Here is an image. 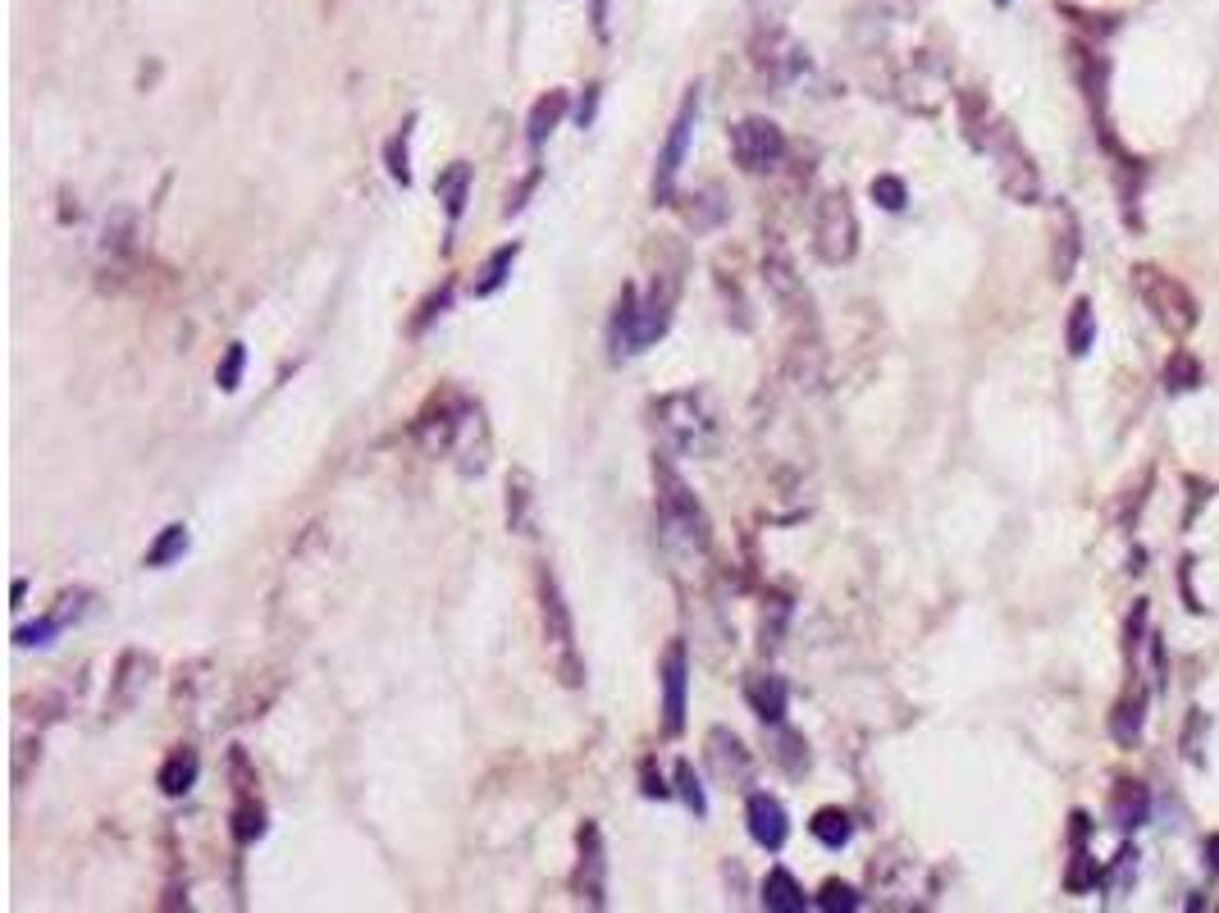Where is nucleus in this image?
Returning a JSON list of instances; mask_svg holds the SVG:
<instances>
[{"label": "nucleus", "instance_id": "obj_1", "mask_svg": "<svg viewBox=\"0 0 1219 913\" xmlns=\"http://www.w3.org/2000/svg\"><path fill=\"white\" fill-rule=\"evenodd\" d=\"M653 430L662 434V443L676 453V457H703L718 448V411H713V397L703 389H681L668 393L662 403L653 407Z\"/></svg>", "mask_w": 1219, "mask_h": 913}, {"label": "nucleus", "instance_id": "obj_2", "mask_svg": "<svg viewBox=\"0 0 1219 913\" xmlns=\"http://www.w3.org/2000/svg\"><path fill=\"white\" fill-rule=\"evenodd\" d=\"M672 306H676V275L653 279L649 302L635 297V288H622L617 297V316H612V347L622 352H649L672 325Z\"/></svg>", "mask_w": 1219, "mask_h": 913}, {"label": "nucleus", "instance_id": "obj_3", "mask_svg": "<svg viewBox=\"0 0 1219 913\" xmlns=\"http://www.w3.org/2000/svg\"><path fill=\"white\" fill-rule=\"evenodd\" d=\"M539 617H544V649H548V667L558 672L562 685H585V658H581V644H575V621L567 608V594L558 585V575L544 562L539 567Z\"/></svg>", "mask_w": 1219, "mask_h": 913}, {"label": "nucleus", "instance_id": "obj_4", "mask_svg": "<svg viewBox=\"0 0 1219 913\" xmlns=\"http://www.w3.org/2000/svg\"><path fill=\"white\" fill-rule=\"evenodd\" d=\"M1133 288H1138V297L1146 302L1151 316H1156V325L1165 333H1173V339H1188V333L1196 329V320H1202V306H1196L1192 288L1179 283L1173 275H1165L1160 265H1138Z\"/></svg>", "mask_w": 1219, "mask_h": 913}, {"label": "nucleus", "instance_id": "obj_5", "mask_svg": "<svg viewBox=\"0 0 1219 913\" xmlns=\"http://www.w3.org/2000/svg\"><path fill=\"white\" fill-rule=\"evenodd\" d=\"M653 480H658V521L668 525L676 540H685L690 548H708V540H713V525H708V511L703 503L690 494V484H685L676 475L672 461H653Z\"/></svg>", "mask_w": 1219, "mask_h": 913}, {"label": "nucleus", "instance_id": "obj_6", "mask_svg": "<svg viewBox=\"0 0 1219 913\" xmlns=\"http://www.w3.org/2000/svg\"><path fill=\"white\" fill-rule=\"evenodd\" d=\"M991 161H995V178H1001V188H1005V196L1010 202H1018V206H1032V202H1041V174H1037V161H1032V151L1018 142V132L1005 124V119H995V128H991V138H987V147H982Z\"/></svg>", "mask_w": 1219, "mask_h": 913}, {"label": "nucleus", "instance_id": "obj_7", "mask_svg": "<svg viewBox=\"0 0 1219 913\" xmlns=\"http://www.w3.org/2000/svg\"><path fill=\"white\" fill-rule=\"evenodd\" d=\"M813 252L827 265H846L859 252V219L850 206V192H827L813 211Z\"/></svg>", "mask_w": 1219, "mask_h": 913}, {"label": "nucleus", "instance_id": "obj_8", "mask_svg": "<svg viewBox=\"0 0 1219 913\" xmlns=\"http://www.w3.org/2000/svg\"><path fill=\"white\" fill-rule=\"evenodd\" d=\"M695 124H699V87H690L676 110V119L668 128V138H662V151H658V165H653V206H668L676 196V178H681V165L685 155H690V138H695Z\"/></svg>", "mask_w": 1219, "mask_h": 913}, {"label": "nucleus", "instance_id": "obj_9", "mask_svg": "<svg viewBox=\"0 0 1219 913\" xmlns=\"http://www.w3.org/2000/svg\"><path fill=\"white\" fill-rule=\"evenodd\" d=\"M731 155L745 174H767L786 161V132L763 115H749L731 128Z\"/></svg>", "mask_w": 1219, "mask_h": 913}, {"label": "nucleus", "instance_id": "obj_10", "mask_svg": "<svg viewBox=\"0 0 1219 913\" xmlns=\"http://www.w3.org/2000/svg\"><path fill=\"white\" fill-rule=\"evenodd\" d=\"M658 689H662V736H681L685 712H690V649L672 639L658 662Z\"/></svg>", "mask_w": 1219, "mask_h": 913}, {"label": "nucleus", "instance_id": "obj_11", "mask_svg": "<svg viewBox=\"0 0 1219 913\" xmlns=\"http://www.w3.org/2000/svg\"><path fill=\"white\" fill-rule=\"evenodd\" d=\"M703 763L713 772V782H722L731 790H749V782H753V759L731 726H713L703 736Z\"/></svg>", "mask_w": 1219, "mask_h": 913}, {"label": "nucleus", "instance_id": "obj_12", "mask_svg": "<svg viewBox=\"0 0 1219 913\" xmlns=\"http://www.w3.org/2000/svg\"><path fill=\"white\" fill-rule=\"evenodd\" d=\"M581 863H575V896H581L589 909H608V845L598 822H585L581 836Z\"/></svg>", "mask_w": 1219, "mask_h": 913}, {"label": "nucleus", "instance_id": "obj_13", "mask_svg": "<svg viewBox=\"0 0 1219 913\" xmlns=\"http://www.w3.org/2000/svg\"><path fill=\"white\" fill-rule=\"evenodd\" d=\"M151 676H156V658L142 654V649H124L119 662H115V676H110V699H105L110 718H124V712L138 708Z\"/></svg>", "mask_w": 1219, "mask_h": 913}, {"label": "nucleus", "instance_id": "obj_14", "mask_svg": "<svg viewBox=\"0 0 1219 913\" xmlns=\"http://www.w3.org/2000/svg\"><path fill=\"white\" fill-rule=\"evenodd\" d=\"M1078 256H1082V225H1078V211L1069 202H1055L1051 206V279L1055 283H1069L1078 270Z\"/></svg>", "mask_w": 1219, "mask_h": 913}, {"label": "nucleus", "instance_id": "obj_15", "mask_svg": "<svg viewBox=\"0 0 1219 913\" xmlns=\"http://www.w3.org/2000/svg\"><path fill=\"white\" fill-rule=\"evenodd\" d=\"M87 604H92V594H87V589L64 594V598H60V608H51L47 617L28 621V626H18V631H14V644H18V649H41V644H55V639H60L64 631H69L82 612H87Z\"/></svg>", "mask_w": 1219, "mask_h": 913}, {"label": "nucleus", "instance_id": "obj_16", "mask_svg": "<svg viewBox=\"0 0 1219 913\" xmlns=\"http://www.w3.org/2000/svg\"><path fill=\"white\" fill-rule=\"evenodd\" d=\"M745 822H749L753 845H763L767 854H777L782 845L790 840V817H786V804H782L777 795H767V790H753V795L745 799Z\"/></svg>", "mask_w": 1219, "mask_h": 913}, {"label": "nucleus", "instance_id": "obj_17", "mask_svg": "<svg viewBox=\"0 0 1219 913\" xmlns=\"http://www.w3.org/2000/svg\"><path fill=\"white\" fill-rule=\"evenodd\" d=\"M567 110H571V97L562 92V87H553V92H544L535 105H530V115H525V142H530V151H544V142L553 138V132H558V124L567 119Z\"/></svg>", "mask_w": 1219, "mask_h": 913}, {"label": "nucleus", "instance_id": "obj_18", "mask_svg": "<svg viewBox=\"0 0 1219 913\" xmlns=\"http://www.w3.org/2000/svg\"><path fill=\"white\" fill-rule=\"evenodd\" d=\"M745 703L753 708V718H759L763 726H777L786 722V708H790V689L782 676H753L745 685Z\"/></svg>", "mask_w": 1219, "mask_h": 913}, {"label": "nucleus", "instance_id": "obj_19", "mask_svg": "<svg viewBox=\"0 0 1219 913\" xmlns=\"http://www.w3.org/2000/svg\"><path fill=\"white\" fill-rule=\"evenodd\" d=\"M759 900H763L767 913H804L809 909L804 886H800V877H795L790 867H767Z\"/></svg>", "mask_w": 1219, "mask_h": 913}, {"label": "nucleus", "instance_id": "obj_20", "mask_svg": "<svg viewBox=\"0 0 1219 913\" xmlns=\"http://www.w3.org/2000/svg\"><path fill=\"white\" fill-rule=\"evenodd\" d=\"M471 165L467 161H453L448 169H439L434 178V196L443 202V215H448V225H457L461 215H467V202H471Z\"/></svg>", "mask_w": 1219, "mask_h": 913}, {"label": "nucleus", "instance_id": "obj_21", "mask_svg": "<svg viewBox=\"0 0 1219 913\" xmlns=\"http://www.w3.org/2000/svg\"><path fill=\"white\" fill-rule=\"evenodd\" d=\"M196 776H202V759H196V749H192V745H174L169 759H165L161 772H156V786H161L169 799H179V795H188V790L196 786Z\"/></svg>", "mask_w": 1219, "mask_h": 913}, {"label": "nucleus", "instance_id": "obj_22", "mask_svg": "<svg viewBox=\"0 0 1219 913\" xmlns=\"http://www.w3.org/2000/svg\"><path fill=\"white\" fill-rule=\"evenodd\" d=\"M530 525H535V475L517 466V471L507 475V530L530 534Z\"/></svg>", "mask_w": 1219, "mask_h": 913}, {"label": "nucleus", "instance_id": "obj_23", "mask_svg": "<svg viewBox=\"0 0 1219 913\" xmlns=\"http://www.w3.org/2000/svg\"><path fill=\"white\" fill-rule=\"evenodd\" d=\"M517 256H521V242H503L498 252H490V261L480 265V275H475V283H471V297H494V293H503L507 279H512Z\"/></svg>", "mask_w": 1219, "mask_h": 913}, {"label": "nucleus", "instance_id": "obj_24", "mask_svg": "<svg viewBox=\"0 0 1219 913\" xmlns=\"http://www.w3.org/2000/svg\"><path fill=\"white\" fill-rule=\"evenodd\" d=\"M1142 722H1146V695L1133 685V689H1128V695L1115 703V712H1110V736H1115L1123 749H1133V745L1142 740Z\"/></svg>", "mask_w": 1219, "mask_h": 913}, {"label": "nucleus", "instance_id": "obj_25", "mask_svg": "<svg viewBox=\"0 0 1219 913\" xmlns=\"http://www.w3.org/2000/svg\"><path fill=\"white\" fill-rule=\"evenodd\" d=\"M772 763H777L786 776L809 772V740L800 736V731H790L786 722L772 726Z\"/></svg>", "mask_w": 1219, "mask_h": 913}, {"label": "nucleus", "instance_id": "obj_26", "mask_svg": "<svg viewBox=\"0 0 1219 913\" xmlns=\"http://www.w3.org/2000/svg\"><path fill=\"white\" fill-rule=\"evenodd\" d=\"M1096 343V310L1088 297H1078L1069 306V320H1064V347H1069V356H1088Z\"/></svg>", "mask_w": 1219, "mask_h": 913}, {"label": "nucleus", "instance_id": "obj_27", "mask_svg": "<svg viewBox=\"0 0 1219 913\" xmlns=\"http://www.w3.org/2000/svg\"><path fill=\"white\" fill-rule=\"evenodd\" d=\"M809 832H813L817 840H823L827 850H846V845H850V836H854V822H850V813H846V809L827 804V809H817V813H813Z\"/></svg>", "mask_w": 1219, "mask_h": 913}, {"label": "nucleus", "instance_id": "obj_28", "mask_svg": "<svg viewBox=\"0 0 1219 913\" xmlns=\"http://www.w3.org/2000/svg\"><path fill=\"white\" fill-rule=\"evenodd\" d=\"M1146 813H1151L1146 786H1142V782H1119V786H1115V822H1119V827H1123V832L1142 827Z\"/></svg>", "mask_w": 1219, "mask_h": 913}, {"label": "nucleus", "instance_id": "obj_29", "mask_svg": "<svg viewBox=\"0 0 1219 913\" xmlns=\"http://www.w3.org/2000/svg\"><path fill=\"white\" fill-rule=\"evenodd\" d=\"M188 544H192V540H188V525L174 521V525H165V530L156 534V544L147 548V558H142V562L161 571V567H169V562H179L183 553H188Z\"/></svg>", "mask_w": 1219, "mask_h": 913}, {"label": "nucleus", "instance_id": "obj_30", "mask_svg": "<svg viewBox=\"0 0 1219 913\" xmlns=\"http://www.w3.org/2000/svg\"><path fill=\"white\" fill-rule=\"evenodd\" d=\"M1206 384V375H1202V362H1196L1192 352H1173L1169 356V366H1165V389L1169 393H1192V389H1202Z\"/></svg>", "mask_w": 1219, "mask_h": 913}, {"label": "nucleus", "instance_id": "obj_31", "mask_svg": "<svg viewBox=\"0 0 1219 913\" xmlns=\"http://www.w3.org/2000/svg\"><path fill=\"white\" fill-rule=\"evenodd\" d=\"M411 128H416V115H407V124L389 138V155H384V161H389V174H393V183H403V188H411V151H407Z\"/></svg>", "mask_w": 1219, "mask_h": 913}, {"label": "nucleus", "instance_id": "obj_32", "mask_svg": "<svg viewBox=\"0 0 1219 913\" xmlns=\"http://www.w3.org/2000/svg\"><path fill=\"white\" fill-rule=\"evenodd\" d=\"M233 836L238 845H252L265 836V809L256 804V795H238V809H233Z\"/></svg>", "mask_w": 1219, "mask_h": 913}, {"label": "nucleus", "instance_id": "obj_33", "mask_svg": "<svg viewBox=\"0 0 1219 913\" xmlns=\"http://www.w3.org/2000/svg\"><path fill=\"white\" fill-rule=\"evenodd\" d=\"M676 795L685 799V809H690L695 817H708V795H703V786H699V776H695V763H690V759L676 763Z\"/></svg>", "mask_w": 1219, "mask_h": 913}, {"label": "nucleus", "instance_id": "obj_34", "mask_svg": "<svg viewBox=\"0 0 1219 913\" xmlns=\"http://www.w3.org/2000/svg\"><path fill=\"white\" fill-rule=\"evenodd\" d=\"M1096 882H1105V873L1096 867V859L1078 845V854H1074V863H1069V873H1064V886H1069V896H1082V890H1092Z\"/></svg>", "mask_w": 1219, "mask_h": 913}, {"label": "nucleus", "instance_id": "obj_35", "mask_svg": "<svg viewBox=\"0 0 1219 913\" xmlns=\"http://www.w3.org/2000/svg\"><path fill=\"white\" fill-rule=\"evenodd\" d=\"M242 370H247V343H229V347H225V362H219V370H215L219 393H238Z\"/></svg>", "mask_w": 1219, "mask_h": 913}, {"label": "nucleus", "instance_id": "obj_36", "mask_svg": "<svg viewBox=\"0 0 1219 913\" xmlns=\"http://www.w3.org/2000/svg\"><path fill=\"white\" fill-rule=\"evenodd\" d=\"M863 900H859V890L850 886V882H827L823 890H817V909H827V913H854Z\"/></svg>", "mask_w": 1219, "mask_h": 913}, {"label": "nucleus", "instance_id": "obj_37", "mask_svg": "<svg viewBox=\"0 0 1219 913\" xmlns=\"http://www.w3.org/2000/svg\"><path fill=\"white\" fill-rule=\"evenodd\" d=\"M873 202H877L881 211H904V206H909V188H904V178H896V174H877V178H873Z\"/></svg>", "mask_w": 1219, "mask_h": 913}, {"label": "nucleus", "instance_id": "obj_38", "mask_svg": "<svg viewBox=\"0 0 1219 913\" xmlns=\"http://www.w3.org/2000/svg\"><path fill=\"white\" fill-rule=\"evenodd\" d=\"M1142 631H1146V598L1133 608V617H1128V626H1123V654H1128V662H1138V644H1142Z\"/></svg>", "mask_w": 1219, "mask_h": 913}, {"label": "nucleus", "instance_id": "obj_39", "mask_svg": "<svg viewBox=\"0 0 1219 913\" xmlns=\"http://www.w3.org/2000/svg\"><path fill=\"white\" fill-rule=\"evenodd\" d=\"M448 302H453V279H448V283H443V288H439V293H434V297H430L426 306H420V316L411 320V329L420 333V329H426V325H430L434 316H443V310H448Z\"/></svg>", "mask_w": 1219, "mask_h": 913}, {"label": "nucleus", "instance_id": "obj_40", "mask_svg": "<svg viewBox=\"0 0 1219 913\" xmlns=\"http://www.w3.org/2000/svg\"><path fill=\"white\" fill-rule=\"evenodd\" d=\"M598 97H604V87H585V97H581V105H575V124L581 128H589L594 124V115H598Z\"/></svg>", "mask_w": 1219, "mask_h": 913}, {"label": "nucleus", "instance_id": "obj_41", "mask_svg": "<svg viewBox=\"0 0 1219 913\" xmlns=\"http://www.w3.org/2000/svg\"><path fill=\"white\" fill-rule=\"evenodd\" d=\"M639 776H645V795L649 799H672L676 795L668 782H662V772H653V763H645V772H639Z\"/></svg>", "mask_w": 1219, "mask_h": 913}, {"label": "nucleus", "instance_id": "obj_42", "mask_svg": "<svg viewBox=\"0 0 1219 913\" xmlns=\"http://www.w3.org/2000/svg\"><path fill=\"white\" fill-rule=\"evenodd\" d=\"M1206 863H1210V873L1219 877V836H1210V840H1206Z\"/></svg>", "mask_w": 1219, "mask_h": 913}, {"label": "nucleus", "instance_id": "obj_43", "mask_svg": "<svg viewBox=\"0 0 1219 913\" xmlns=\"http://www.w3.org/2000/svg\"><path fill=\"white\" fill-rule=\"evenodd\" d=\"M24 598H28V581H14V608H24Z\"/></svg>", "mask_w": 1219, "mask_h": 913}, {"label": "nucleus", "instance_id": "obj_44", "mask_svg": "<svg viewBox=\"0 0 1219 913\" xmlns=\"http://www.w3.org/2000/svg\"><path fill=\"white\" fill-rule=\"evenodd\" d=\"M991 5H995V10H1010V0H991Z\"/></svg>", "mask_w": 1219, "mask_h": 913}]
</instances>
